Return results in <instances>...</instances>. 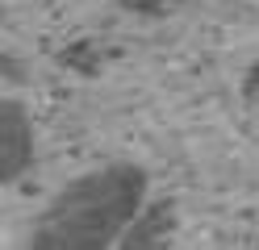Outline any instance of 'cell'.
Returning <instances> with one entry per match:
<instances>
[{"label": "cell", "mask_w": 259, "mask_h": 250, "mask_svg": "<svg viewBox=\"0 0 259 250\" xmlns=\"http://www.w3.org/2000/svg\"><path fill=\"white\" fill-rule=\"evenodd\" d=\"M134 192L138 183H130L121 175H105V179H88L75 183L71 196H63L46 233H55V242H101V233L117 229L130 213H134Z\"/></svg>", "instance_id": "1"}]
</instances>
